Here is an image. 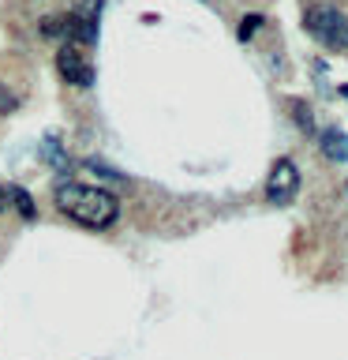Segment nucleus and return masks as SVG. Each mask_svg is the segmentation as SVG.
<instances>
[{
	"mask_svg": "<svg viewBox=\"0 0 348 360\" xmlns=\"http://www.w3.org/2000/svg\"><path fill=\"white\" fill-rule=\"evenodd\" d=\"M303 30L314 41H322L326 49H348V15L333 4H311L303 11Z\"/></svg>",
	"mask_w": 348,
	"mask_h": 360,
	"instance_id": "f03ea898",
	"label": "nucleus"
},
{
	"mask_svg": "<svg viewBox=\"0 0 348 360\" xmlns=\"http://www.w3.org/2000/svg\"><path fill=\"white\" fill-rule=\"evenodd\" d=\"M101 8H105V0H75V4H72V15L86 19V22H98Z\"/></svg>",
	"mask_w": 348,
	"mask_h": 360,
	"instance_id": "0eeeda50",
	"label": "nucleus"
},
{
	"mask_svg": "<svg viewBox=\"0 0 348 360\" xmlns=\"http://www.w3.org/2000/svg\"><path fill=\"white\" fill-rule=\"evenodd\" d=\"M56 72L64 75V83H72L79 90L94 86V64H90L86 56L75 49V45H64V49L56 53Z\"/></svg>",
	"mask_w": 348,
	"mask_h": 360,
	"instance_id": "20e7f679",
	"label": "nucleus"
},
{
	"mask_svg": "<svg viewBox=\"0 0 348 360\" xmlns=\"http://www.w3.org/2000/svg\"><path fill=\"white\" fill-rule=\"evenodd\" d=\"M15 105H19V98L11 94V90L0 83V117H8V112H15Z\"/></svg>",
	"mask_w": 348,
	"mask_h": 360,
	"instance_id": "9d476101",
	"label": "nucleus"
},
{
	"mask_svg": "<svg viewBox=\"0 0 348 360\" xmlns=\"http://www.w3.org/2000/svg\"><path fill=\"white\" fill-rule=\"evenodd\" d=\"M300 191V169L292 158H277L274 169H269L266 176V202H274V207H288L292 199H296Z\"/></svg>",
	"mask_w": 348,
	"mask_h": 360,
	"instance_id": "7ed1b4c3",
	"label": "nucleus"
},
{
	"mask_svg": "<svg viewBox=\"0 0 348 360\" xmlns=\"http://www.w3.org/2000/svg\"><path fill=\"white\" fill-rule=\"evenodd\" d=\"M56 210L67 214L72 221L86 225V229H109L120 218V199L105 188L94 184H75V180H60L53 191Z\"/></svg>",
	"mask_w": 348,
	"mask_h": 360,
	"instance_id": "f257e3e1",
	"label": "nucleus"
},
{
	"mask_svg": "<svg viewBox=\"0 0 348 360\" xmlns=\"http://www.w3.org/2000/svg\"><path fill=\"white\" fill-rule=\"evenodd\" d=\"M319 150L330 158V162H348V135L341 128H326L319 135Z\"/></svg>",
	"mask_w": 348,
	"mask_h": 360,
	"instance_id": "39448f33",
	"label": "nucleus"
},
{
	"mask_svg": "<svg viewBox=\"0 0 348 360\" xmlns=\"http://www.w3.org/2000/svg\"><path fill=\"white\" fill-rule=\"evenodd\" d=\"M288 109H292V120H296V128H303V131H314V117H311V105H303L300 98H292V101H288Z\"/></svg>",
	"mask_w": 348,
	"mask_h": 360,
	"instance_id": "6e6552de",
	"label": "nucleus"
},
{
	"mask_svg": "<svg viewBox=\"0 0 348 360\" xmlns=\"http://www.w3.org/2000/svg\"><path fill=\"white\" fill-rule=\"evenodd\" d=\"M262 15H258V11H251V15H243L240 19V30H236V38H240V41H251L255 38V34H258V27H262Z\"/></svg>",
	"mask_w": 348,
	"mask_h": 360,
	"instance_id": "1a4fd4ad",
	"label": "nucleus"
},
{
	"mask_svg": "<svg viewBox=\"0 0 348 360\" xmlns=\"http://www.w3.org/2000/svg\"><path fill=\"white\" fill-rule=\"evenodd\" d=\"M8 202H15V210H19L27 221H34V214H38V210H34V199H30L27 188H8Z\"/></svg>",
	"mask_w": 348,
	"mask_h": 360,
	"instance_id": "423d86ee",
	"label": "nucleus"
},
{
	"mask_svg": "<svg viewBox=\"0 0 348 360\" xmlns=\"http://www.w3.org/2000/svg\"><path fill=\"white\" fill-rule=\"evenodd\" d=\"M344 195H348V184H344Z\"/></svg>",
	"mask_w": 348,
	"mask_h": 360,
	"instance_id": "f8f14e48",
	"label": "nucleus"
},
{
	"mask_svg": "<svg viewBox=\"0 0 348 360\" xmlns=\"http://www.w3.org/2000/svg\"><path fill=\"white\" fill-rule=\"evenodd\" d=\"M0 210H8V188H0Z\"/></svg>",
	"mask_w": 348,
	"mask_h": 360,
	"instance_id": "9b49d317",
	"label": "nucleus"
}]
</instances>
